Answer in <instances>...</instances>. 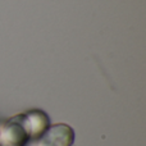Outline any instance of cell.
<instances>
[{
    "mask_svg": "<svg viewBox=\"0 0 146 146\" xmlns=\"http://www.w3.org/2000/svg\"><path fill=\"white\" fill-rule=\"evenodd\" d=\"M74 139L76 133L71 126L66 123L50 124L35 141V146H72Z\"/></svg>",
    "mask_w": 146,
    "mask_h": 146,
    "instance_id": "obj_2",
    "label": "cell"
},
{
    "mask_svg": "<svg viewBox=\"0 0 146 146\" xmlns=\"http://www.w3.org/2000/svg\"><path fill=\"white\" fill-rule=\"evenodd\" d=\"M30 140L22 114L8 119L0 128V146H26Z\"/></svg>",
    "mask_w": 146,
    "mask_h": 146,
    "instance_id": "obj_1",
    "label": "cell"
},
{
    "mask_svg": "<svg viewBox=\"0 0 146 146\" xmlns=\"http://www.w3.org/2000/svg\"><path fill=\"white\" fill-rule=\"evenodd\" d=\"M22 118L26 129L30 135V139L35 140V141L50 126V119H49L48 114L42 110H38V109H33V110L22 113Z\"/></svg>",
    "mask_w": 146,
    "mask_h": 146,
    "instance_id": "obj_3",
    "label": "cell"
}]
</instances>
